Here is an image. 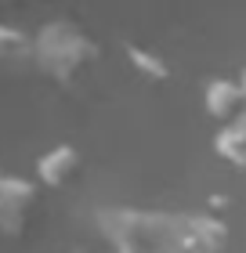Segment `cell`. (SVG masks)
Wrapping results in <instances>:
<instances>
[{
	"instance_id": "5b68a950",
	"label": "cell",
	"mask_w": 246,
	"mask_h": 253,
	"mask_svg": "<svg viewBox=\"0 0 246 253\" xmlns=\"http://www.w3.org/2000/svg\"><path fill=\"white\" fill-rule=\"evenodd\" d=\"M127 58L138 73H145L148 80H167V62L156 58L152 51H138V47H127Z\"/></svg>"
},
{
	"instance_id": "6da1fadb",
	"label": "cell",
	"mask_w": 246,
	"mask_h": 253,
	"mask_svg": "<svg viewBox=\"0 0 246 253\" xmlns=\"http://www.w3.org/2000/svg\"><path fill=\"white\" fill-rule=\"evenodd\" d=\"M120 253H225V224L214 217H156V213H101Z\"/></svg>"
},
{
	"instance_id": "3957f363",
	"label": "cell",
	"mask_w": 246,
	"mask_h": 253,
	"mask_svg": "<svg viewBox=\"0 0 246 253\" xmlns=\"http://www.w3.org/2000/svg\"><path fill=\"white\" fill-rule=\"evenodd\" d=\"M37 174H40V181H44L48 188H65L69 181L80 174V152H76L73 145H58V148H51V152L40 156Z\"/></svg>"
},
{
	"instance_id": "277c9868",
	"label": "cell",
	"mask_w": 246,
	"mask_h": 253,
	"mask_svg": "<svg viewBox=\"0 0 246 253\" xmlns=\"http://www.w3.org/2000/svg\"><path fill=\"white\" fill-rule=\"evenodd\" d=\"M243 101V94L236 87H228L225 80H217V84H210V90H206V105H210V112H214V116H232V112H236V105Z\"/></svg>"
},
{
	"instance_id": "7a4b0ae2",
	"label": "cell",
	"mask_w": 246,
	"mask_h": 253,
	"mask_svg": "<svg viewBox=\"0 0 246 253\" xmlns=\"http://www.w3.org/2000/svg\"><path fill=\"white\" fill-rule=\"evenodd\" d=\"M37 58L48 73L65 80L73 69H80L84 62L95 58V47H91V40H84L73 26H48L37 40Z\"/></svg>"
},
{
	"instance_id": "8992f818",
	"label": "cell",
	"mask_w": 246,
	"mask_h": 253,
	"mask_svg": "<svg viewBox=\"0 0 246 253\" xmlns=\"http://www.w3.org/2000/svg\"><path fill=\"white\" fill-rule=\"evenodd\" d=\"M26 37L15 29H7V26H0V62H7V58H18V54H26Z\"/></svg>"
}]
</instances>
